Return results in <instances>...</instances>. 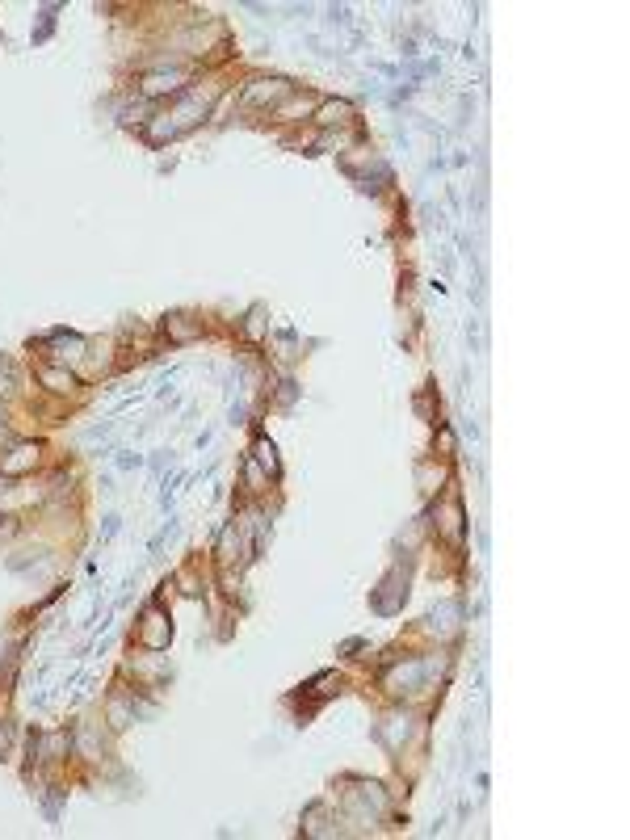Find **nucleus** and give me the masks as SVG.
I'll use <instances>...</instances> for the list:
<instances>
[{
	"label": "nucleus",
	"instance_id": "1",
	"mask_svg": "<svg viewBox=\"0 0 630 840\" xmlns=\"http://www.w3.org/2000/svg\"><path fill=\"white\" fill-rule=\"evenodd\" d=\"M260 88H244V101L252 105L256 97H265V101H274V97H282L286 93V80H256Z\"/></svg>",
	"mask_w": 630,
	"mask_h": 840
},
{
	"label": "nucleus",
	"instance_id": "2",
	"mask_svg": "<svg viewBox=\"0 0 630 840\" xmlns=\"http://www.w3.org/2000/svg\"><path fill=\"white\" fill-rule=\"evenodd\" d=\"M169 328H173V341H193V336L202 332L198 324H189V315H173V320H169Z\"/></svg>",
	"mask_w": 630,
	"mask_h": 840
},
{
	"label": "nucleus",
	"instance_id": "3",
	"mask_svg": "<svg viewBox=\"0 0 630 840\" xmlns=\"http://www.w3.org/2000/svg\"><path fill=\"white\" fill-rule=\"evenodd\" d=\"M38 379H42L50 391H72V374H64V370H38Z\"/></svg>",
	"mask_w": 630,
	"mask_h": 840
},
{
	"label": "nucleus",
	"instance_id": "4",
	"mask_svg": "<svg viewBox=\"0 0 630 840\" xmlns=\"http://www.w3.org/2000/svg\"><path fill=\"white\" fill-rule=\"evenodd\" d=\"M320 122H324V126H332V122H349V105H345V101L324 105V110H320Z\"/></svg>",
	"mask_w": 630,
	"mask_h": 840
},
{
	"label": "nucleus",
	"instance_id": "5",
	"mask_svg": "<svg viewBox=\"0 0 630 840\" xmlns=\"http://www.w3.org/2000/svg\"><path fill=\"white\" fill-rule=\"evenodd\" d=\"M13 454H17V458H9V462H5V470H21V466H30V462H34V450H30V446H21V450H13Z\"/></svg>",
	"mask_w": 630,
	"mask_h": 840
},
{
	"label": "nucleus",
	"instance_id": "6",
	"mask_svg": "<svg viewBox=\"0 0 630 840\" xmlns=\"http://www.w3.org/2000/svg\"><path fill=\"white\" fill-rule=\"evenodd\" d=\"M256 454H260V462H265L269 470L278 466V458H274V446H265V441H260V446H256Z\"/></svg>",
	"mask_w": 630,
	"mask_h": 840
}]
</instances>
